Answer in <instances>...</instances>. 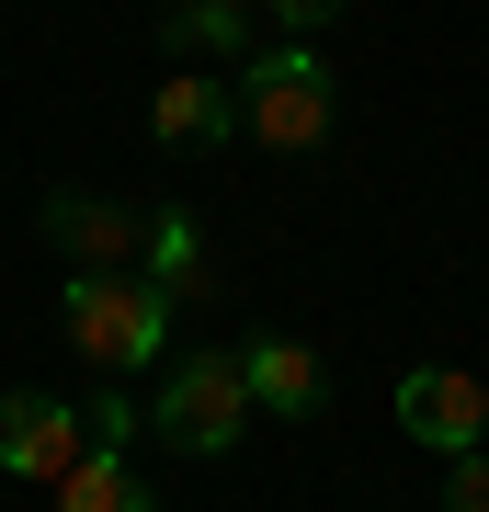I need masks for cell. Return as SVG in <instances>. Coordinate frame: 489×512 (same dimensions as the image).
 Segmentation results:
<instances>
[{"instance_id":"cell-9","label":"cell","mask_w":489,"mask_h":512,"mask_svg":"<svg viewBox=\"0 0 489 512\" xmlns=\"http://www.w3.org/2000/svg\"><path fill=\"white\" fill-rule=\"evenodd\" d=\"M160 46L171 57H239V69H251V0H171L160 12Z\"/></svg>"},{"instance_id":"cell-10","label":"cell","mask_w":489,"mask_h":512,"mask_svg":"<svg viewBox=\"0 0 489 512\" xmlns=\"http://www.w3.org/2000/svg\"><path fill=\"white\" fill-rule=\"evenodd\" d=\"M57 512H160V501L126 478V444H91V456L57 478Z\"/></svg>"},{"instance_id":"cell-4","label":"cell","mask_w":489,"mask_h":512,"mask_svg":"<svg viewBox=\"0 0 489 512\" xmlns=\"http://www.w3.org/2000/svg\"><path fill=\"white\" fill-rule=\"evenodd\" d=\"M80 456H91V421L69 399H46V387H0V467H12V478H46V490H57Z\"/></svg>"},{"instance_id":"cell-11","label":"cell","mask_w":489,"mask_h":512,"mask_svg":"<svg viewBox=\"0 0 489 512\" xmlns=\"http://www.w3.org/2000/svg\"><path fill=\"white\" fill-rule=\"evenodd\" d=\"M148 285H160V296H194V285H205V228L182 217V205L148 217Z\"/></svg>"},{"instance_id":"cell-7","label":"cell","mask_w":489,"mask_h":512,"mask_svg":"<svg viewBox=\"0 0 489 512\" xmlns=\"http://www.w3.org/2000/svg\"><path fill=\"white\" fill-rule=\"evenodd\" d=\"M239 376H251V410H273V421H308V410L330 399L319 353L296 342V330H262V342H239Z\"/></svg>"},{"instance_id":"cell-3","label":"cell","mask_w":489,"mask_h":512,"mask_svg":"<svg viewBox=\"0 0 489 512\" xmlns=\"http://www.w3.org/2000/svg\"><path fill=\"white\" fill-rule=\"evenodd\" d=\"M148 421H160L182 456H228V444L251 433V376H239V353H171Z\"/></svg>"},{"instance_id":"cell-2","label":"cell","mask_w":489,"mask_h":512,"mask_svg":"<svg viewBox=\"0 0 489 512\" xmlns=\"http://www.w3.org/2000/svg\"><path fill=\"white\" fill-rule=\"evenodd\" d=\"M342 92H330V57L319 46H262L251 69H239V137L262 148H319Z\"/></svg>"},{"instance_id":"cell-6","label":"cell","mask_w":489,"mask_h":512,"mask_svg":"<svg viewBox=\"0 0 489 512\" xmlns=\"http://www.w3.org/2000/svg\"><path fill=\"white\" fill-rule=\"evenodd\" d=\"M148 137H160V148H228L239 137V80L171 69L160 92H148Z\"/></svg>"},{"instance_id":"cell-8","label":"cell","mask_w":489,"mask_h":512,"mask_svg":"<svg viewBox=\"0 0 489 512\" xmlns=\"http://www.w3.org/2000/svg\"><path fill=\"white\" fill-rule=\"evenodd\" d=\"M46 239L80 262V274H114L126 251H148V217H126V205H103V194H57L46 205Z\"/></svg>"},{"instance_id":"cell-13","label":"cell","mask_w":489,"mask_h":512,"mask_svg":"<svg viewBox=\"0 0 489 512\" xmlns=\"http://www.w3.org/2000/svg\"><path fill=\"white\" fill-rule=\"evenodd\" d=\"M262 12H273V23H285V35H319V23H342V12H353V0H262Z\"/></svg>"},{"instance_id":"cell-5","label":"cell","mask_w":489,"mask_h":512,"mask_svg":"<svg viewBox=\"0 0 489 512\" xmlns=\"http://www.w3.org/2000/svg\"><path fill=\"white\" fill-rule=\"evenodd\" d=\"M399 433L433 444V456H467V444H489V387L467 365H410L399 376Z\"/></svg>"},{"instance_id":"cell-12","label":"cell","mask_w":489,"mask_h":512,"mask_svg":"<svg viewBox=\"0 0 489 512\" xmlns=\"http://www.w3.org/2000/svg\"><path fill=\"white\" fill-rule=\"evenodd\" d=\"M444 512H489V444L444 456Z\"/></svg>"},{"instance_id":"cell-1","label":"cell","mask_w":489,"mask_h":512,"mask_svg":"<svg viewBox=\"0 0 489 512\" xmlns=\"http://www.w3.org/2000/svg\"><path fill=\"white\" fill-rule=\"evenodd\" d=\"M57 319H69V342L91 353V365H114V376H137V365L171 353V296L148 274H69Z\"/></svg>"}]
</instances>
